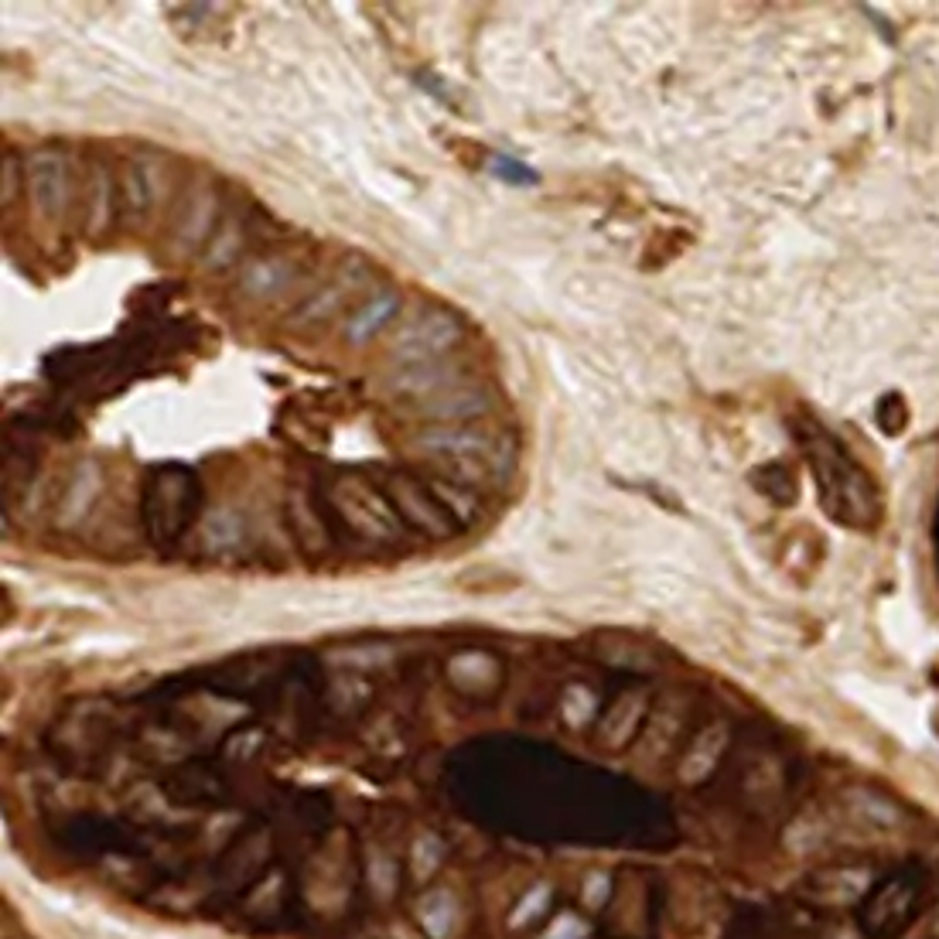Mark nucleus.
Returning a JSON list of instances; mask_svg holds the SVG:
<instances>
[{"label":"nucleus","mask_w":939,"mask_h":939,"mask_svg":"<svg viewBox=\"0 0 939 939\" xmlns=\"http://www.w3.org/2000/svg\"><path fill=\"white\" fill-rule=\"evenodd\" d=\"M462 328L459 321H454L451 315L444 312H427L420 318H414L403 332L393 339V355L397 359H407V363H427L430 355H438L444 349H451L454 342H459Z\"/></svg>","instance_id":"obj_1"},{"label":"nucleus","mask_w":939,"mask_h":939,"mask_svg":"<svg viewBox=\"0 0 939 939\" xmlns=\"http://www.w3.org/2000/svg\"><path fill=\"white\" fill-rule=\"evenodd\" d=\"M336 499L342 505L345 520L359 533H366V537H373V540H393L397 537L393 510L369 486H363L359 478H345L336 492Z\"/></svg>","instance_id":"obj_2"},{"label":"nucleus","mask_w":939,"mask_h":939,"mask_svg":"<svg viewBox=\"0 0 939 939\" xmlns=\"http://www.w3.org/2000/svg\"><path fill=\"white\" fill-rule=\"evenodd\" d=\"M878 895H881V899H888V908H892L895 902H902V908H912V905H916V888H912V881H908V878L888 881ZM875 919H881L878 932H885V936H888V932L899 929V926L905 923V912H878V905H868V926H871Z\"/></svg>","instance_id":"obj_3"},{"label":"nucleus","mask_w":939,"mask_h":939,"mask_svg":"<svg viewBox=\"0 0 939 939\" xmlns=\"http://www.w3.org/2000/svg\"><path fill=\"white\" fill-rule=\"evenodd\" d=\"M397 496H400V502H403V510L407 513H414L417 520H424V526H430V533H435V537H444V523L438 520V513H435V505H430L427 499H424V492H417V489H411V486H397Z\"/></svg>","instance_id":"obj_4"},{"label":"nucleus","mask_w":939,"mask_h":939,"mask_svg":"<svg viewBox=\"0 0 939 939\" xmlns=\"http://www.w3.org/2000/svg\"><path fill=\"white\" fill-rule=\"evenodd\" d=\"M397 304H400V301H397L393 294H387V297H379L376 304H369V308H366V312H363L359 318H355V321H352V328H349V336H352L355 342H359L363 336H369V332H373V328H376L379 321H383V318H390V315L397 312Z\"/></svg>","instance_id":"obj_5"}]
</instances>
